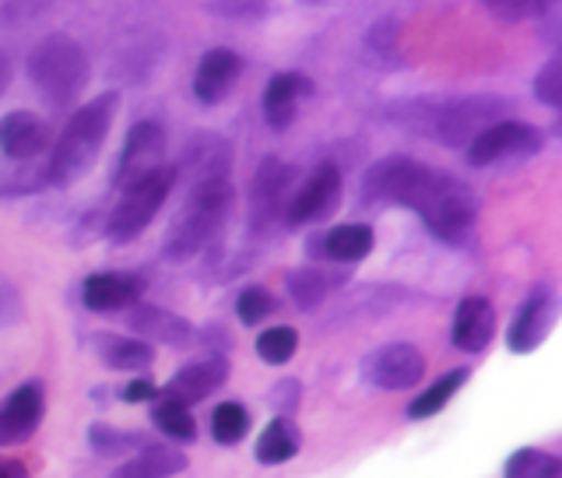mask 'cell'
<instances>
[{
  "label": "cell",
  "instance_id": "cell-1",
  "mask_svg": "<svg viewBox=\"0 0 562 478\" xmlns=\"http://www.w3.org/2000/svg\"><path fill=\"white\" fill-rule=\"evenodd\" d=\"M362 198L412 208L429 233L450 246H461L471 236L474 219H479V201H474L468 184L453 180L447 173H436L432 166H422L408 155L383 158L369 169Z\"/></svg>",
  "mask_w": 562,
  "mask_h": 478
},
{
  "label": "cell",
  "instance_id": "cell-2",
  "mask_svg": "<svg viewBox=\"0 0 562 478\" xmlns=\"http://www.w3.org/2000/svg\"><path fill=\"white\" fill-rule=\"evenodd\" d=\"M116 105H120L116 92H102L92 102H85L81 110L67 120V127L57 137V145H53L49 163H46L49 184L70 187L95 166V158L105 145V134H110V127H113Z\"/></svg>",
  "mask_w": 562,
  "mask_h": 478
},
{
  "label": "cell",
  "instance_id": "cell-3",
  "mask_svg": "<svg viewBox=\"0 0 562 478\" xmlns=\"http://www.w3.org/2000/svg\"><path fill=\"white\" fill-rule=\"evenodd\" d=\"M233 184L228 176H215V180L190 184V193L180 208V215L166 233V257L169 260H190L198 257L204 246L222 233V225L233 211Z\"/></svg>",
  "mask_w": 562,
  "mask_h": 478
},
{
  "label": "cell",
  "instance_id": "cell-4",
  "mask_svg": "<svg viewBox=\"0 0 562 478\" xmlns=\"http://www.w3.org/2000/svg\"><path fill=\"white\" fill-rule=\"evenodd\" d=\"M29 78L49 105H67L88 81V53L64 32L46 35L29 57Z\"/></svg>",
  "mask_w": 562,
  "mask_h": 478
},
{
  "label": "cell",
  "instance_id": "cell-5",
  "mask_svg": "<svg viewBox=\"0 0 562 478\" xmlns=\"http://www.w3.org/2000/svg\"><path fill=\"white\" fill-rule=\"evenodd\" d=\"M172 187H176V169L172 166H162V169H155L151 176H145V180L123 187V198L116 201L113 215H110V240L113 243L137 240L151 225V219L158 215V211H162Z\"/></svg>",
  "mask_w": 562,
  "mask_h": 478
},
{
  "label": "cell",
  "instance_id": "cell-6",
  "mask_svg": "<svg viewBox=\"0 0 562 478\" xmlns=\"http://www.w3.org/2000/svg\"><path fill=\"white\" fill-rule=\"evenodd\" d=\"M503 110H506V102L488 99V96L457 99V102L443 105L439 113H432V127L429 131L439 137V145L461 148V145H471V141L479 137L485 127H492V123H499L496 116Z\"/></svg>",
  "mask_w": 562,
  "mask_h": 478
},
{
  "label": "cell",
  "instance_id": "cell-7",
  "mask_svg": "<svg viewBox=\"0 0 562 478\" xmlns=\"http://www.w3.org/2000/svg\"><path fill=\"white\" fill-rule=\"evenodd\" d=\"M362 377L380 391H408L426 377V356L408 342H391L362 359Z\"/></svg>",
  "mask_w": 562,
  "mask_h": 478
},
{
  "label": "cell",
  "instance_id": "cell-8",
  "mask_svg": "<svg viewBox=\"0 0 562 478\" xmlns=\"http://www.w3.org/2000/svg\"><path fill=\"white\" fill-rule=\"evenodd\" d=\"M538 148H541L538 127L520 123V120H499V123H492V127H485L468 145V163L471 166H492V163H503V158L535 155Z\"/></svg>",
  "mask_w": 562,
  "mask_h": 478
},
{
  "label": "cell",
  "instance_id": "cell-9",
  "mask_svg": "<svg viewBox=\"0 0 562 478\" xmlns=\"http://www.w3.org/2000/svg\"><path fill=\"white\" fill-rule=\"evenodd\" d=\"M162 155H166V134L155 120H140L131 127L127 145H123L120 166H116V187H131L137 180H145L155 169H162Z\"/></svg>",
  "mask_w": 562,
  "mask_h": 478
},
{
  "label": "cell",
  "instance_id": "cell-10",
  "mask_svg": "<svg viewBox=\"0 0 562 478\" xmlns=\"http://www.w3.org/2000/svg\"><path fill=\"white\" fill-rule=\"evenodd\" d=\"M289 184H292V169L285 163H278V158H263L250 187V225L257 233H268L278 219H285Z\"/></svg>",
  "mask_w": 562,
  "mask_h": 478
},
{
  "label": "cell",
  "instance_id": "cell-11",
  "mask_svg": "<svg viewBox=\"0 0 562 478\" xmlns=\"http://www.w3.org/2000/svg\"><path fill=\"white\" fill-rule=\"evenodd\" d=\"M341 201V169L338 166H316V173L289 193L285 204V222L289 225H306V222H321L327 219Z\"/></svg>",
  "mask_w": 562,
  "mask_h": 478
},
{
  "label": "cell",
  "instance_id": "cell-12",
  "mask_svg": "<svg viewBox=\"0 0 562 478\" xmlns=\"http://www.w3.org/2000/svg\"><path fill=\"white\" fill-rule=\"evenodd\" d=\"M145 296V278H137L131 271H99L88 275L81 286V299L92 313H116L131 310Z\"/></svg>",
  "mask_w": 562,
  "mask_h": 478
},
{
  "label": "cell",
  "instance_id": "cell-13",
  "mask_svg": "<svg viewBox=\"0 0 562 478\" xmlns=\"http://www.w3.org/2000/svg\"><path fill=\"white\" fill-rule=\"evenodd\" d=\"M43 409H46V398H43L40 383L18 387V391L0 404V447H11V444L29 440L35 430H40Z\"/></svg>",
  "mask_w": 562,
  "mask_h": 478
},
{
  "label": "cell",
  "instance_id": "cell-14",
  "mask_svg": "<svg viewBox=\"0 0 562 478\" xmlns=\"http://www.w3.org/2000/svg\"><path fill=\"white\" fill-rule=\"evenodd\" d=\"M49 148V127L25 110H14L0 120V152H4L11 163H32Z\"/></svg>",
  "mask_w": 562,
  "mask_h": 478
},
{
  "label": "cell",
  "instance_id": "cell-15",
  "mask_svg": "<svg viewBox=\"0 0 562 478\" xmlns=\"http://www.w3.org/2000/svg\"><path fill=\"white\" fill-rule=\"evenodd\" d=\"M225 380H228V363H225V359H201V363L183 366L180 374H176V377L166 383L162 398H166V401H176V404H183V409H190V404H198V401H204L207 394H215Z\"/></svg>",
  "mask_w": 562,
  "mask_h": 478
},
{
  "label": "cell",
  "instance_id": "cell-16",
  "mask_svg": "<svg viewBox=\"0 0 562 478\" xmlns=\"http://www.w3.org/2000/svg\"><path fill=\"white\" fill-rule=\"evenodd\" d=\"M450 338L461 352H485L488 348V342L496 338V310H492L488 299H482V296L461 299V307H457V313H453Z\"/></svg>",
  "mask_w": 562,
  "mask_h": 478
},
{
  "label": "cell",
  "instance_id": "cell-17",
  "mask_svg": "<svg viewBox=\"0 0 562 478\" xmlns=\"http://www.w3.org/2000/svg\"><path fill=\"white\" fill-rule=\"evenodd\" d=\"M239 70H243V60L233 49H207L198 64V75H193V96L204 105H218L236 88Z\"/></svg>",
  "mask_w": 562,
  "mask_h": 478
},
{
  "label": "cell",
  "instance_id": "cell-18",
  "mask_svg": "<svg viewBox=\"0 0 562 478\" xmlns=\"http://www.w3.org/2000/svg\"><path fill=\"white\" fill-rule=\"evenodd\" d=\"M552 324H555V299H552V292L541 289L538 296H531L520 307L514 327L506 334V342L514 352H535L544 338H549Z\"/></svg>",
  "mask_w": 562,
  "mask_h": 478
},
{
  "label": "cell",
  "instance_id": "cell-19",
  "mask_svg": "<svg viewBox=\"0 0 562 478\" xmlns=\"http://www.w3.org/2000/svg\"><path fill=\"white\" fill-rule=\"evenodd\" d=\"M131 331L140 334V342H162V345H172V348H187L193 345V327L183 321V316H176L162 307H140L134 303L131 307Z\"/></svg>",
  "mask_w": 562,
  "mask_h": 478
},
{
  "label": "cell",
  "instance_id": "cell-20",
  "mask_svg": "<svg viewBox=\"0 0 562 478\" xmlns=\"http://www.w3.org/2000/svg\"><path fill=\"white\" fill-rule=\"evenodd\" d=\"M310 92V81L295 70H285V75H274L268 81V92H263V116L274 131H285L289 123L295 120L299 99Z\"/></svg>",
  "mask_w": 562,
  "mask_h": 478
},
{
  "label": "cell",
  "instance_id": "cell-21",
  "mask_svg": "<svg viewBox=\"0 0 562 478\" xmlns=\"http://www.w3.org/2000/svg\"><path fill=\"white\" fill-rule=\"evenodd\" d=\"M228 163H233L228 141H222L215 134H201L190 141L180 169H190L193 184H201V180H215V176H228Z\"/></svg>",
  "mask_w": 562,
  "mask_h": 478
},
{
  "label": "cell",
  "instance_id": "cell-22",
  "mask_svg": "<svg viewBox=\"0 0 562 478\" xmlns=\"http://www.w3.org/2000/svg\"><path fill=\"white\" fill-rule=\"evenodd\" d=\"M187 468L183 451L176 447H145L127 465H120L110 478H172Z\"/></svg>",
  "mask_w": 562,
  "mask_h": 478
},
{
  "label": "cell",
  "instance_id": "cell-23",
  "mask_svg": "<svg viewBox=\"0 0 562 478\" xmlns=\"http://www.w3.org/2000/svg\"><path fill=\"white\" fill-rule=\"evenodd\" d=\"M321 251H324V257H330V260L356 264V260H362L369 251H373V229L362 225V222L334 225L330 233L324 236Z\"/></svg>",
  "mask_w": 562,
  "mask_h": 478
},
{
  "label": "cell",
  "instance_id": "cell-24",
  "mask_svg": "<svg viewBox=\"0 0 562 478\" xmlns=\"http://www.w3.org/2000/svg\"><path fill=\"white\" fill-rule=\"evenodd\" d=\"M254 454H257L260 465H285V462H292V457L299 454V430L292 426L285 415H278L257 436Z\"/></svg>",
  "mask_w": 562,
  "mask_h": 478
},
{
  "label": "cell",
  "instance_id": "cell-25",
  "mask_svg": "<svg viewBox=\"0 0 562 478\" xmlns=\"http://www.w3.org/2000/svg\"><path fill=\"white\" fill-rule=\"evenodd\" d=\"M102 363L110 369H148L155 363V348L140 338H105Z\"/></svg>",
  "mask_w": 562,
  "mask_h": 478
},
{
  "label": "cell",
  "instance_id": "cell-26",
  "mask_svg": "<svg viewBox=\"0 0 562 478\" xmlns=\"http://www.w3.org/2000/svg\"><path fill=\"white\" fill-rule=\"evenodd\" d=\"M464 380H468V369H453V374L439 377L426 394H418V398L408 404V415H412V419H429V415H436L457 391H461Z\"/></svg>",
  "mask_w": 562,
  "mask_h": 478
},
{
  "label": "cell",
  "instance_id": "cell-27",
  "mask_svg": "<svg viewBox=\"0 0 562 478\" xmlns=\"http://www.w3.org/2000/svg\"><path fill=\"white\" fill-rule=\"evenodd\" d=\"M559 471H562V465L555 454H544L538 447H520L506 462L503 478H559Z\"/></svg>",
  "mask_w": 562,
  "mask_h": 478
},
{
  "label": "cell",
  "instance_id": "cell-28",
  "mask_svg": "<svg viewBox=\"0 0 562 478\" xmlns=\"http://www.w3.org/2000/svg\"><path fill=\"white\" fill-rule=\"evenodd\" d=\"M330 292V275L316 271V268H303L289 275V296L295 299L299 310H316Z\"/></svg>",
  "mask_w": 562,
  "mask_h": 478
},
{
  "label": "cell",
  "instance_id": "cell-29",
  "mask_svg": "<svg viewBox=\"0 0 562 478\" xmlns=\"http://www.w3.org/2000/svg\"><path fill=\"white\" fill-rule=\"evenodd\" d=\"M246 430H250V415H246V409L236 401L218 404L215 415H211V436H215L222 447L239 444V440L246 436Z\"/></svg>",
  "mask_w": 562,
  "mask_h": 478
},
{
  "label": "cell",
  "instance_id": "cell-30",
  "mask_svg": "<svg viewBox=\"0 0 562 478\" xmlns=\"http://www.w3.org/2000/svg\"><path fill=\"white\" fill-rule=\"evenodd\" d=\"M151 422L169 440H183V444H187V440L198 436V422H193L190 409H183V404H176V401H166V398L151 409Z\"/></svg>",
  "mask_w": 562,
  "mask_h": 478
},
{
  "label": "cell",
  "instance_id": "cell-31",
  "mask_svg": "<svg viewBox=\"0 0 562 478\" xmlns=\"http://www.w3.org/2000/svg\"><path fill=\"white\" fill-rule=\"evenodd\" d=\"M295 345H299V334L292 327H271L257 338V356L271 366H285L295 356Z\"/></svg>",
  "mask_w": 562,
  "mask_h": 478
},
{
  "label": "cell",
  "instance_id": "cell-32",
  "mask_svg": "<svg viewBox=\"0 0 562 478\" xmlns=\"http://www.w3.org/2000/svg\"><path fill=\"white\" fill-rule=\"evenodd\" d=\"M278 310L274 303V296L268 289H260V286H250V289H243L239 299H236V313H239V321L246 327H254L260 321H268V316Z\"/></svg>",
  "mask_w": 562,
  "mask_h": 478
},
{
  "label": "cell",
  "instance_id": "cell-33",
  "mask_svg": "<svg viewBox=\"0 0 562 478\" xmlns=\"http://www.w3.org/2000/svg\"><path fill=\"white\" fill-rule=\"evenodd\" d=\"M485 4L499 22H527V18H538L549 11L555 0H485Z\"/></svg>",
  "mask_w": 562,
  "mask_h": 478
},
{
  "label": "cell",
  "instance_id": "cell-34",
  "mask_svg": "<svg viewBox=\"0 0 562 478\" xmlns=\"http://www.w3.org/2000/svg\"><path fill=\"white\" fill-rule=\"evenodd\" d=\"M88 440H92L95 454H123V451H134L140 444L134 433H120L113 426H102V422H95V426L88 430Z\"/></svg>",
  "mask_w": 562,
  "mask_h": 478
},
{
  "label": "cell",
  "instance_id": "cell-35",
  "mask_svg": "<svg viewBox=\"0 0 562 478\" xmlns=\"http://www.w3.org/2000/svg\"><path fill=\"white\" fill-rule=\"evenodd\" d=\"M535 96L544 105H552V110H559V105H562V60L559 57L541 67V75L535 78Z\"/></svg>",
  "mask_w": 562,
  "mask_h": 478
},
{
  "label": "cell",
  "instance_id": "cell-36",
  "mask_svg": "<svg viewBox=\"0 0 562 478\" xmlns=\"http://www.w3.org/2000/svg\"><path fill=\"white\" fill-rule=\"evenodd\" d=\"M295 394H299V383H295V380H285V383H278V387H274V398H271V401L281 409V415L292 412L295 404H299V398H295Z\"/></svg>",
  "mask_w": 562,
  "mask_h": 478
},
{
  "label": "cell",
  "instance_id": "cell-37",
  "mask_svg": "<svg viewBox=\"0 0 562 478\" xmlns=\"http://www.w3.org/2000/svg\"><path fill=\"white\" fill-rule=\"evenodd\" d=\"M155 387L148 383V380H134V383H127L123 387V401H131V404H137V401H155Z\"/></svg>",
  "mask_w": 562,
  "mask_h": 478
},
{
  "label": "cell",
  "instance_id": "cell-38",
  "mask_svg": "<svg viewBox=\"0 0 562 478\" xmlns=\"http://www.w3.org/2000/svg\"><path fill=\"white\" fill-rule=\"evenodd\" d=\"M8 85H11V60L0 53V96L8 92Z\"/></svg>",
  "mask_w": 562,
  "mask_h": 478
},
{
  "label": "cell",
  "instance_id": "cell-39",
  "mask_svg": "<svg viewBox=\"0 0 562 478\" xmlns=\"http://www.w3.org/2000/svg\"><path fill=\"white\" fill-rule=\"evenodd\" d=\"M0 478H25V468L18 462H0Z\"/></svg>",
  "mask_w": 562,
  "mask_h": 478
}]
</instances>
